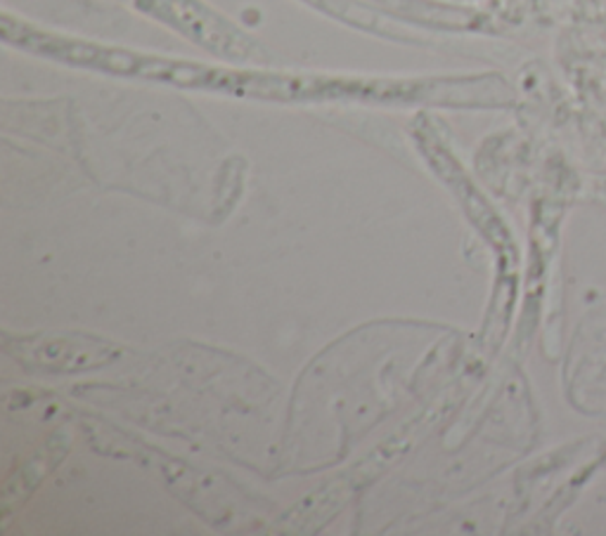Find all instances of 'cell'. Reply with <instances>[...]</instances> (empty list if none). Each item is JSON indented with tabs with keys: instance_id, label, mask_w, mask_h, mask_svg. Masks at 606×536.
<instances>
[{
	"instance_id": "obj_2",
	"label": "cell",
	"mask_w": 606,
	"mask_h": 536,
	"mask_svg": "<svg viewBox=\"0 0 606 536\" xmlns=\"http://www.w3.org/2000/svg\"><path fill=\"white\" fill-rule=\"evenodd\" d=\"M22 360L34 362L43 369L71 372L86 369V366H100L114 357V347L108 343H93L83 339H43L24 343Z\"/></svg>"
},
{
	"instance_id": "obj_1",
	"label": "cell",
	"mask_w": 606,
	"mask_h": 536,
	"mask_svg": "<svg viewBox=\"0 0 606 536\" xmlns=\"http://www.w3.org/2000/svg\"><path fill=\"white\" fill-rule=\"evenodd\" d=\"M124 3L221 59H231V62L266 59L259 41L209 8L204 0H124Z\"/></svg>"
},
{
	"instance_id": "obj_4",
	"label": "cell",
	"mask_w": 606,
	"mask_h": 536,
	"mask_svg": "<svg viewBox=\"0 0 606 536\" xmlns=\"http://www.w3.org/2000/svg\"><path fill=\"white\" fill-rule=\"evenodd\" d=\"M401 22H415L429 28H458L467 24V14L436 0H366Z\"/></svg>"
},
{
	"instance_id": "obj_3",
	"label": "cell",
	"mask_w": 606,
	"mask_h": 536,
	"mask_svg": "<svg viewBox=\"0 0 606 536\" xmlns=\"http://www.w3.org/2000/svg\"><path fill=\"white\" fill-rule=\"evenodd\" d=\"M313 10L327 14L332 20H339L348 26L360 28V32L396 38V41H413V32L403 26L396 18L382 12L379 8L366 3V0H301Z\"/></svg>"
}]
</instances>
